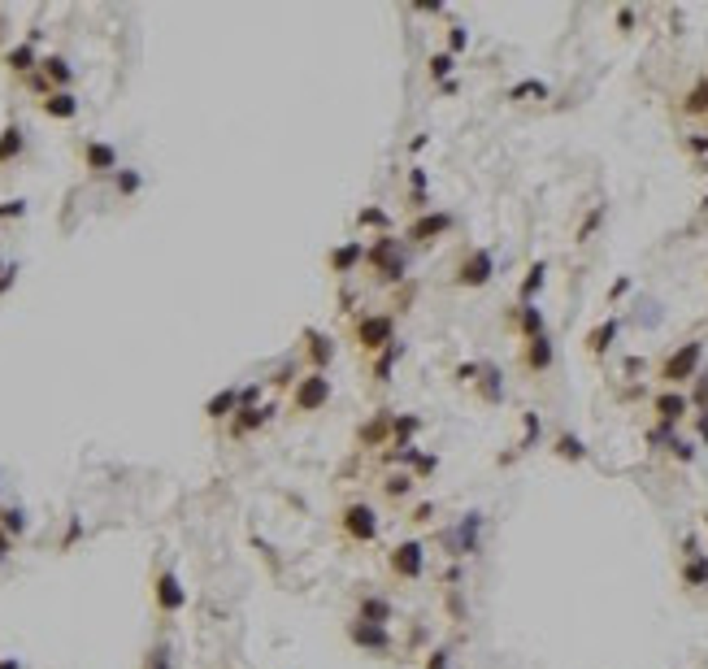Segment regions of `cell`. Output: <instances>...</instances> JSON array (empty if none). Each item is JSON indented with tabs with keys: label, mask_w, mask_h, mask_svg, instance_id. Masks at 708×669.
<instances>
[{
	"label": "cell",
	"mask_w": 708,
	"mask_h": 669,
	"mask_svg": "<svg viewBox=\"0 0 708 669\" xmlns=\"http://www.w3.org/2000/svg\"><path fill=\"white\" fill-rule=\"evenodd\" d=\"M22 148H27V139H22V126H18V122H9V126H5V135H0V165H9Z\"/></svg>",
	"instance_id": "obj_28"
},
{
	"label": "cell",
	"mask_w": 708,
	"mask_h": 669,
	"mask_svg": "<svg viewBox=\"0 0 708 669\" xmlns=\"http://www.w3.org/2000/svg\"><path fill=\"white\" fill-rule=\"evenodd\" d=\"M144 669H174V661H170V648H165V643H157V648L148 652Z\"/></svg>",
	"instance_id": "obj_38"
},
{
	"label": "cell",
	"mask_w": 708,
	"mask_h": 669,
	"mask_svg": "<svg viewBox=\"0 0 708 669\" xmlns=\"http://www.w3.org/2000/svg\"><path fill=\"white\" fill-rule=\"evenodd\" d=\"M682 113H691V118H700V113H708V74L687 92V100H682Z\"/></svg>",
	"instance_id": "obj_31"
},
{
	"label": "cell",
	"mask_w": 708,
	"mask_h": 669,
	"mask_svg": "<svg viewBox=\"0 0 708 669\" xmlns=\"http://www.w3.org/2000/svg\"><path fill=\"white\" fill-rule=\"evenodd\" d=\"M626 292H630V278H617V282H613V292H609V300H621Z\"/></svg>",
	"instance_id": "obj_46"
},
{
	"label": "cell",
	"mask_w": 708,
	"mask_h": 669,
	"mask_svg": "<svg viewBox=\"0 0 708 669\" xmlns=\"http://www.w3.org/2000/svg\"><path fill=\"white\" fill-rule=\"evenodd\" d=\"M352 339L365 356H378L396 344V318L391 313H361L357 326H352Z\"/></svg>",
	"instance_id": "obj_2"
},
{
	"label": "cell",
	"mask_w": 708,
	"mask_h": 669,
	"mask_svg": "<svg viewBox=\"0 0 708 669\" xmlns=\"http://www.w3.org/2000/svg\"><path fill=\"white\" fill-rule=\"evenodd\" d=\"M5 65L13 70V74H31L39 61H35V48L31 44H18V48H9V53H5Z\"/></svg>",
	"instance_id": "obj_29"
},
{
	"label": "cell",
	"mask_w": 708,
	"mask_h": 669,
	"mask_svg": "<svg viewBox=\"0 0 708 669\" xmlns=\"http://www.w3.org/2000/svg\"><path fill=\"white\" fill-rule=\"evenodd\" d=\"M118 192H122V196L139 192V174H135V170H122V174H118Z\"/></svg>",
	"instance_id": "obj_40"
},
{
	"label": "cell",
	"mask_w": 708,
	"mask_h": 669,
	"mask_svg": "<svg viewBox=\"0 0 708 669\" xmlns=\"http://www.w3.org/2000/svg\"><path fill=\"white\" fill-rule=\"evenodd\" d=\"M556 361V348H552V334H539V339H526V370L530 374H548Z\"/></svg>",
	"instance_id": "obj_17"
},
{
	"label": "cell",
	"mask_w": 708,
	"mask_h": 669,
	"mask_svg": "<svg viewBox=\"0 0 708 669\" xmlns=\"http://www.w3.org/2000/svg\"><path fill=\"white\" fill-rule=\"evenodd\" d=\"M465 44H469V31H465V27H448V53H452V57H457Z\"/></svg>",
	"instance_id": "obj_39"
},
{
	"label": "cell",
	"mask_w": 708,
	"mask_h": 669,
	"mask_svg": "<svg viewBox=\"0 0 708 669\" xmlns=\"http://www.w3.org/2000/svg\"><path fill=\"white\" fill-rule=\"evenodd\" d=\"M326 265H331L339 278H348V274L365 270V239H348V244L331 248V256H326Z\"/></svg>",
	"instance_id": "obj_10"
},
{
	"label": "cell",
	"mask_w": 708,
	"mask_h": 669,
	"mask_svg": "<svg viewBox=\"0 0 708 669\" xmlns=\"http://www.w3.org/2000/svg\"><path fill=\"white\" fill-rule=\"evenodd\" d=\"M348 639L357 643L361 652H374V656L391 652V630L387 626H369V622H361V617H352V622H348Z\"/></svg>",
	"instance_id": "obj_9"
},
{
	"label": "cell",
	"mask_w": 708,
	"mask_h": 669,
	"mask_svg": "<svg viewBox=\"0 0 708 669\" xmlns=\"http://www.w3.org/2000/svg\"><path fill=\"white\" fill-rule=\"evenodd\" d=\"M44 113L57 118V122H70L74 113H79V100H74L70 92H48L44 96Z\"/></svg>",
	"instance_id": "obj_23"
},
{
	"label": "cell",
	"mask_w": 708,
	"mask_h": 669,
	"mask_svg": "<svg viewBox=\"0 0 708 669\" xmlns=\"http://www.w3.org/2000/svg\"><path fill=\"white\" fill-rule=\"evenodd\" d=\"M239 413V387H222L217 396H209V404H205V418L209 422H231Z\"/></svg>",
	"instance_id": "obj_19"
},
{
	"label": "cell",
	"mask_w": 708,
	"mask_h": 669,
	"mask_svg": "<svg viewBox=\"0 0 708 669\" xmlns=\"http://www.w3.org/2000/svg\"><path fill=\"white\" fill-rule=\"evenodd\" d=\"M27 213V200H5L0 204V218H22Z\"/></svg>",
	"instance_id": "obj_42"
},
{
	"label": "cell",
	"mask_w": 708,
	"mask_h": 669,
	"mask_svg": "<svg viewBox=\"0 0 708 669\" xmlns=\"http://www.w3.org/2000/svg\"><path fill=\"white\" fill-rule=\"evenodd\" d=\"M691 408H700V418H708V374H695V396Z\"/></svg>",
	"instance_id": "obj_37"
},
{
	"label": "cell",
	"mask_w": 708,
	"mask_h": 669,
	"mask_svg": "<svg viewBox=\"0 0 708 669\" xmlns=\"http://www.w3.org/2000/svg\"><path fill=\"white\" fill-rule=\"evenodd\" d=\"M339 530L352 539V544H374L378 539V513L365 504V500H357V504H348L343 513H339Z\"/></svg>",
	"instance_id": "obj_7"
},
{
	"label": "cell",
	"mask_w": 708,
	"mask_h": 669,
	"mask_svg": "<svg viewBox=\"0 0 708 669\" xmlns=\"http://www.w3.org/2000/svg\"><path fill=\"white\" fill-rule=\"evenodd\" d=\"M331 396H335L331 374L309 370V374H300V378H296V387H291V408H296V413H317V408L331 404Z\"/></svg>",
	"instance_id": "obj_3"
},
{
	"label": "cell",
	"mask_w": 708,
	"mask_h": 669,
	"mask_svg": "<svg viewBox=\"0 0 708 669\" xmlns=\"http://www.w3.org/2000/svg\"><path fill=\"white\" fill-rule=\"evenodd\" d=\"M13 278H18V270H13V265H5V270H0V296H5V292L13 287Z\"/></svg>",
	"instance_id": "obj_45"
},
{
	"label": "cell",
	"mask_w": 708,
	"mask_h": 669,
	"mask_svg": "<svg viewBox=\"0 0 708 669\" xmlns=\"http://www.w3.org/2000/svg\"><path fill=\"white\" fill-rule=\"evenodd\" d=\"M400 356H404V344H400V339H396L387 352L374 356V382H378V387H387V382H391V374H396V365H400Z\"/></svg>",
	"instance_id": "obj_22"
},
{
	"label": "cell",
	"mask_w": 708,
	"mask_h": 669,
	"mask_svg": "<svg viewBox=\"0 0 708 669\" xmlns=\"http://www.w3.org/2000/svg\"><path fill=\"white\" fill-rule=\"evenodd\" d=\"M600 218H604V209H595V213H591V218L583 222V230H578V244H587V235H591V230L600 226Z\"/></svg>",
	"instance_id": "obj_43"
},
{
	"label": "cell",
	"mask_w": 708,
	"mask_h": 669,
	"mask_svg": "<svg viewBox=\"0 0 708 669\" xmlns=\"http://www.w3.org/2000/svg\"><path fill=\"white\" fill-rule=\"evenodd\" d=\"M509 326L521 334V339H539V334H548V322H543V308L539 304H517L509 313Z\"/></svg>",
	"instance_id": "obj_11"
},
{
	"label": "cell",
	"mask_w": 708,
	"mask_h": 669,
	"mask_svg": "<svg viewBox=\"0 0 708 669\" xmlns=\"http://www.w3.org/2000/svg\"><path fill=\"white\" fill-rule=\"evenodd\" d=\"M417 430H422L417 413H391V444H413Z\"/></svg>",
	"instance_id": "obj_25"
},
{
	"label": "cell",
	"mask_w": 708,
	"mask_h": 669,
	"mask_svg": "<svg viewBox=\"0 0 708 669\" xmlns=\"http://www.w3.org/2000/svg\"><path fill=\"white\" fill-rule=\"evenodd\" d=\"M153 596H157V608H161V613H179V608L187 604V591L179 587V574H170V570H161V574H157Z\"/></svg>",
	"instance_id": "obj_12"
},
{
	"label": "cell",
	"mask_w": 708,
	"mask_h": 669,
	"mask_svg": "<svg viewBox=\"0 0 708 669\" xmlns=\"http://www.w3.org/2000/svg\"><path fill=\"white\" fill-rule=\"evenodd\" d=\"M452 70H457V57H452L448 48H443V53H431V61H426V74H431L435 83H443Z\"/></svg>",
	"instance_id": "obj_33"
},
{
	"label": "cell",
	"mask_w": 708,
	"mask_h": 669,
	"mask_svg": "<svg viewBox=\"0 0 708 669\" xmlns=\"http://www.w3.org/2000/svg\"><path fill=\"white\" fill-rule=\"evenodd\" d=\"M700 361H704V344H700V339H687L682 348H674L665 361H661V382L678 392L682 382H691V378L700 374Z\"/></svg>",
	"instance_id": "obj_4"
},
{
	"label": "cell",
	"mask_w": 708,
	"mask_h": 669,
	"mask_svg": "<svg viewBox=\"0 0 708 669\" xmlns=\"http://www.w3.org/2000/svg\"><path fill=\"white\" fill-rule=\"evenodd\" d=\"M435 470H439V456H422V461H417V478L435 474Z\"/></svg>",
	"instance_id": "obj_44"
},
{
	"label": "cell",
	"mask_w": 708,
	"mask_h": 669,
	"mask_svg": "<svg viewBox=\"0 0 708 669\" xmlns=\"http://www.w3.org/2000/svg\"><path fill=\"white\" fill-rule=\"evenodd\" d=\"M270 418H274V408H270V404H265V408H261V404H257V408H239V413L231 418V434H235V439H244V434L261 430Z\"/></svg>",
	"instance_id": "obj_20"
},
{
	"label": "cell",
	"mask_w": 708,
	"mask_h": 669,
	"mask_svg": "<svg viewBox=\"0 0 708 669\" xmlns=\"http://www.w3.org/2000/svg\"><path fill=\"white\" fill-rule=\"evenodd\" d=\"M687 148H691V152H708V135H704V139H691Z\"/></svg>",
	"instance_id": "obj_48"
},
{
	"label": "cell",
	"mask_w": 708,
	"mask_h": 669,
	"mask_svg": "<svg viewBox=\"0 0 708 669\" xmlns=\"http://www.w3.org/2000/svg\"><path fill=\"white\" fill-rule=\"evenodd\" d=\"M426 669H452V652H448V648H435L431 656H426Z\"/></svg>",
	"instance_id": "obj_41"
},
{
	"label": "cell",
	"mask_w": 708,
	"mask_h": 669,
	"mask_svg": "<svg viewBox=\"0 0 708 669\" xmlns=\"http://www.w3.org/2000/svg\"><path fill=\"white\" fill-rule=\"evenodd\" d=\"M509 100H548V83H539V79H526V83L509 87Z\"/></svg>",
	"instance_id": "obj_35"
},
{
	"label": "cell",
	"mask_w": 708,
	"mask_h": 669,
	"mask_svg": "<svg viewBox=\"0 0 708 669\" xmlns=\"http://www.w3.org/2000/svg\"><path fill=\"white\" fill-rule=\"evenodd\" d=\"M357 222H361L365 230H378V235H391V213H387V209H378V204L361 209V213H357Z\"/></svg>",
	"instance_id": "obj_30"
},
{
	"label": "cell",
	"mask_w": 708,
	"mask_h": 669,
	"mask_svg": "<svg viewBox=\"0 0 708 669\" xmlns=\"http://www.w3.org/2000/svg\"><path fill=\"white\" fill-rule=\"evenodd\" d=\"M0 530H5V534H27V513H22V508H5V513H0Z\"/></svg>",
	"instance_id": "obj_36"
},
{
	"label": "cell",
	"mask_w": 708,
	"mask_h": 669,
	"mask_svg": "<svg viewBox=\"0 0 708 669\" xmlns=\"http://www.w3.org/2000/svg\"><path fill=\"white\" fill-rule=\"evenodd\" d=\"M357 617L361 622H369V626H391V617H396V604L387 600V596H361V604H357Z\"/></svg>",
	"instance_id": "obj_15"
},
{
	"label": "cell",
	"mask_w": 708,
	"mask_h": 669,
	"mask_svg": "<svg viewBox=\"0 0 708 669\" xmlns=\"http://www.w3.org/2000/svg\"><path fill=\"white\" fill-rule=\"evenodd\" d=\"M617 22H621V31H630V27H635V9H621Z\"/></svg>",
	"instance_id": "obj_47"
},
{
	"label": "cell",
	"mask_w": 708,
	"mask_h": 669,
	"mask_svg": "<svg viewBox=\"0 0 708 669\" xmlns=\"http://www.w3.org/2000/svg\"><path fill=\"white\" fill-rule=\"evenodd\" d=\"M387 570H391L396 578H404V582H417V578L426 574V548H422V539H400V544L387 552Z\"/></svg>",
	"instance_id": "obj_6"
},
{
	"label": "cell",
	"mask_w": 708,
	"mask_h": 669,
	"mask_svg": "<svg viewBox=\"0 0 708 669\" xmlns=\"http://www.w3.org/2000/svg\"><path fill=\"white\" fill-rule=\"evenodd\" d=\"M704 522H708V513H704Z\"/></svg>",
	"instance_id": "obj_51"
},
{
	"label": "cell",
	"mask_w": 708,
	"mask_h": 669,
	"mask_svg": "<svg viewBox=\"0 0 708 669\" xmlns=\"http://www.w3.org/2000/svg\"><path fill=\"white\" fill-rule=\"evenodd\" d=\"M0 669H22V665H18L13 656H5V661H0Z\"/></svg>",
	"instance_id": "obj_50"
},
{
	"label": "cell",
	"mask_w": 708,
	"mask_h": 669,
	"mask_svg": "<svg viewBox=\"0 0 708 669\" xmlns=\"http://www.w3.org/2000/svg\"><path fill=\"white\" fill-rule=\"evenodd\" d=\"M365 270L374 274L378 287H391V282H404L409 274V252L396 235H374L365 244Z\"/></svg>",
	"instance_id": "obj_1"
},
{
	"label": "cell",
	"mask_w": 708,
	"mask_h": 669,
	"mask_svg": "<svg viewBox=\"0 0 708 669\" xmlns=\"http://www.w3.org/2000/svg\"><path fill=\"white\" fill-rule=\"evenodd\" d=\"M0 270H5V265H0Z\"/></svg>",
	"instance_id": "obj_52"
},
{
	"label": "cell",
	"mask_w": 708,
	"mask_h": 669,
	"mask_svg": "<svg viewBox=\"0 0 708 669\" xmlns=\"http://www.w3.org/2000/svg\"><path fill=\"white\" fill-rule=\"evenodd\" d=\"M413 482H417V474L396 470V474H387V478H383V492H387L391 500H409V496H413Z\"/></svg>",
	"instance_id": "obj_27"
},
{
	"label": "cell",
	"mask_w": 708,
	"mask_h": 669,
	"mask_svg": "<svg viewBox=\"0 0 708 669\" xmlns=\"http://www.w3.org/2000/svg\"><path fill=\"white\" fill-rule=\"evenodd\" d=\"M478 534H483V513H465L461 526L452 530V548H457V556H474L478 552Z\"/></svg>",
	"instance_id": "obj_14"
},
{
	"label": "cell",
	"mask_w": 708,
	"mask_h": 669,
	"mask_svg": "<svg viewBox=\"0 0 708 669\" xmlns=\"http://www.w3.org/2000/svg\"><path fill=\"white\" fill-rule=\"evenodd\" d=\"M548 282V261H535L526 270V278H521V304H535V296H539V287Z\"/></svg>",
	"instance_id": "obj_26"
},
{
	"label": "cell",
	"mask_w": 708,
	"mask_h": 669,
	"mask_svg": "<svg viewBox=\"0 0 708 669\" xmlns=\"http://www.w3.org/2000/svg\"><path fill=\"white\" fill-rule=\"evenodd\" d=\"M452 226H457V218H452L448 209H426V213H413L409 230H404V239H409V244H435V239L448 235Z\"/></svg>",
	"instance_id": "obj_8"
},
{
	"label": "cell",
	"mask_w": 708,
	"mask_h": 669,
	"mask_svg": "<svg viewBox=\"0 0 708 669\" xmlns=\"http://www.w3.org/2000/svg\"><path fill=\"white\" fill-rule=\"evenodd\" d=\"M305 352H309L313 370H322V374H326V365L335 361V339H331L326 330H305Z\"/></svg>",
	"instance_id": "obj_16"
},
{
	"label": "cell",
	"mask_w": 708,
	"mask_h": 669,
	"mask_svg": "<svg viewBox=\"0 0 708 669\" xmlns=\"http://www.w3.org/2000/svg\"><path fill=\"white\" fill-rule=\"evenodd\" d=\"M83 161H87V170H96V174H109V170H118V148L105 144V139H87V144H83Z\"/></svg>",
	"instance_id": "obj_18"
},
{
	"label": "cell",
	"mask_w": 708,
	"mask_h": 669,
	"mask_svg": "<svg viewBox=\"0 0 708 669\" xmlns=\"http://www.w3.org/2000/svg\"><path fill=\"white\" fill-rule=\"evenodd\" d=\"M491 278H495V256H491V248H474V252H465L461 261H457V270H452V282H457V287H465V292L487 287Z\"/></svg>",
	"instance_id": "obj_5"
},
{
	"label": "cell",
	"mask_w": 708,
	"mask_h": 669,
	"mask_svg": "<svg viewBox=\"0 0 708 669\" xmlns=\"http://www.w3.org/2000/svg\"><path fill=\"white\" fill-rule=\"evenodd\" d=\"M687 413H691V396H682L674 387H665L661 396H656V418H661V426H678Z\"/></svg>",
	"instance_id": "obj_13"
},
{
	"label": "cell",
	"mask_w": 708,
	"mask_h": 669,
	"mask_svg": "<svg viewBox=\"0 0 708 669\" xmlns=\"http://www.w3.org/2000/svg\"><path fill=\"white\" fill-rule=\"evenodd\" d=\"M617 330H621V318H604V322H600V326L587 334V352H591V356H604V352L613 348Z\"/></svg>",
	"instance_id": "obj_21"
},
{
	"label": "cell",
	"mask_w": 708,
	"mask_h": 669,
	"mask_svg": "<svg viewBox=\"0 0 708 669\" xmlns=\"http://www.w3.org/2000/svg\"><path fill=\"white\" fill-rule=\"evenodd\" d=\"M682 582H687V587H708V556L704 552L682 565Z\"/></svg>",
	"instance_id": "obj_32"
},
{
	"label": "cell",
	"mask_w": 708,
	"mask_h": 669,
	"mask_svg": "<svg viewBox=\"0 0 708 669\" xmlns=\"http://www.w3.org/2000/svg\"><path fill=\"white\" fill-rule=\"evenodd\" d=\"M39 70L48 74L53 92H65V87H70V79H74V70H70V61H65V57H44V61H39Z\"/></svg>",
	"instance_id": "obj_24"
},
{
	"label": "cell",
	"mask_w": 708,
	"mask_h": 669,
	"mask_svg": "<svg viewBox=\"0 0 708 669\" xmlns=\"http://www.w3.org/2000/svg\"><path fill=\"white\" fill-rule=\"evenodd\" d=\"M556 456H565V461H587V444L578 439V434H561V439H556Z\"/></svg>",
	"instance_id": "obj_34"
},
{
	"label": "cell",
	"mask_w": 708,
	"mask_h": 669,
	"mask_svg": "<svg viewBox=\"0 0 708 669\" xmlns=\"http://www.w3.org/2000/svg\"><path fill=\"white\" fill-rule=\"evenodd\" d=\"M5 556H9V534L0 530V561H5Z\"/></svg>",
	"instance_id": "obj_49"
}]
</instances>
